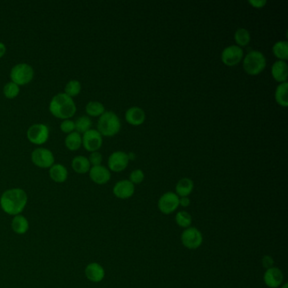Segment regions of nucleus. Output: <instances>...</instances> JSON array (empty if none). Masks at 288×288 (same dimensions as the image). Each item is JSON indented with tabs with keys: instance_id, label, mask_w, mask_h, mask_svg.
<instances>
[{
	"instance_id": "58836bf2",
	"label": "nucleus",
	"mask_w": 288,
	"mask_h": 288,
	"mask_svg": "<svg viewBox=\"0 0 288 288\" xmlns=\"http://www.w3.org/2000/svg\"><path fill=\"white\" fill-rule=\"evenodd\" d=\"M128 160H134L135 159V154H134V152H129L128 154Z\"/></svg>"
},
{
	"instance_id": "6e6552de",
	"label": "nucleus",
	"mask_w": 288,
	"mask_h": 288,
	"mask_svg": "<svg viewBox=\"0 0 288 288\" xmlns=\"http://www.w3.org/2000/svg\"><path fill=\"white\" fill-rule=\"evenodd\" d=\"M32 160L36 167L48 168L54 164V156L52 151L46 148H37L32 153Z\"/></svg>"
},
{
	"instance_id": "5701e85b",
	"label": "nucleus",
	"mask_w": 288,
	"mask_h": 288,
	"mask_svg": "<svg viewBox=\"0 0 288 288\" xmlns=\"http://www.w3.org/2000/svg\"><path fill=\"white\" fill-rule=\"evenodd\" d=\"M11 227L17 234H25L29 229L28 220L21 215L15 216L11 223Z\"/></svg>"
},
{
	"instance_id": "aec40b11",
	"label": "nucleus",
	"mask_w": 288,
	"mask_h": 288,
	"mask_svg": "<svg viewBox=\"0 0 288 288\" xmlns=\"http://www.w3.org/2000/svg\"><path fill=\"white\" fill-rule=\"evenodd\" d=\"M193 190V182L190 178L183 177L178 181L176 185V192L177 196L188 197Z\"/></svg>"
},
{
	"instance_id": "9b49d317",
	"label": "nucleus",
	"mask_w": 288,
	"mask_h": 288,
	"mask_svg": "<svg viewBox=\"0 0 288 288\" xmlns=\"http://www.w3.org/2000/svg\"><path fill=\"white\" fill-rule=\"evenodd\" d=\"M128 154L125 151H118L112 152L108 157V168L114 173H120L128 167Z\"/></svg>"
},
{
	"instance_id": "20e7f679",
	"label": "nucleus",
	"mask_w": 288,
	"mask_h": 288,
	"mask_svg": "<svg viewBox=\"0 0 288 288\" xmlns=\"http://www.w3.org/2000/svg\"><path fill=\"white\" fill-rule=\"evenodd\" d=\"M242 68L249 76H259L266 68V58L260 51L253 50L242 59Z\"/></svg>"
},
{
	"instance_id": "cd10ccee",
	"label": "nucleus",
	"mask_w": 288,
	"mask_h": 288,
	"mask_svg": "<svg viewBox=\"0 0 288 288\" xmlns=\"http://www.w3.org/2000/svg\"><path fill=\"white\" fill-rule=\"evenodd\" d=\"M76 130L79 134H85V132L92 129V121L87 116H81L75 122Z\"/></svg>"
},
{
	"instance_id": "b1692460",
	"label": "nucleus",
	"mask_w": 288,
	"mask_h": 288,
	"mask_svg": "<svg viewBox=\"0 0 288 288\" xmlns=\"http://www.w3.org/2000/svg\"><path fill=\"white\" fill-rule=\"evenodd\" d=\"M272 52L278 60L287 61L288 59V43L287 41H278L272 47Z\"/></svg>"
},
{
	"instance_id": "4468645a",
	"label": "nucleus",
	"mask_w": 288,
	"mask_h": 288,
	"mask_svg": "<svg viewBox=\"0 0 288 288\" xmlns=\"http://www.w3.org/2000/svg\"><path fill=\"white\" fill-rule=\"evenodd\" d=\"M89 175L94 183L100 185L108 183L111 178V173L109 169L102 165L91 167L89 171Z\"/></svg>"
},
{
	"instance_id": "39448f33",
	"label": "nucleus",
	"mask_w": 288,
	"mask_h": 288,
	"mask_svg": "<svg viewBox=\"0 0 288 288\" xmlns=\"http://www.w3.org/2000/svg\"><path fill=\"white\" fill-rule=\"evenodd\" d=\"M34 77V69L27 64H18L10 71L11 81L16 85H25L32 81Z\"/></svg>"
},
{
	"instance_id": "412c9836",
	"label": "nucleus",
	"mask_w": 288,
	"mask_h": 288,
	"mask_svg": "<svg viewBox=\"0 0 288 288\" xmlns=\"http://www.w3.org/2000/svg\"><path fill=\"white\" fill-rule=\"evenodd\" d=\"M72 168L77 174H85L91 169V163L87 157L78 156L73 159Z\"/></svg>"
},
{
	"instance_id": "bb28decb",
	"label": "nucleus",
	"mask_w": 288,
	"mask_h": 288,
	"mask_svg": "<svg viewBox=\"0 0 288 288\" xmlns=\"http://www.w3.org/2000/svg\"><path fill=\"white\" fill-rule=\"evenodd\" d=\"M85 112L91 117H100L106 111H105L104 105L101 102L93 101L87 103L85 107Z\"/></svg>"
},
{
	"instance_id": "f704fd0d",
	"label": "nucleus",
	"mask_w": 288,
	"mask_h": 288,
	"mask_svg": "<svg viewBox=\"0 0 288 288\" xmlns=\"http://www.w3.org/2000/svg\"><path fill=\"white\" fill-rule=\"evenodd\" d=\"M249 3L256 9H262L267 4L266 0H249Z\"/></svg>"
},
{
	"instance_id": "f257e3e1",
	"label": "nucleus",
	"mask_w": 288,
	"mask_h": 288,
	"mask_svg": "<svg viewBox=\"0 0 288 288\" xmlns=\"http://www.w3.org/2000/svg\"><path fill=\"white\" fill-rule=\"evenodd\" d=\"M28 197L26 192L21 189H11L8 190L2 194L0 198V206L4 212L17 216L23 211Z\"/></svg>"
},
{
	"instance_id": "e433bc0d",
	"label": "nucleus",
	"mask_w": 288,
	"mask_h": 288,
	"mask_svg": "<svg viewBox=\"0 0 288 288\" xmlns=\"http://www.w3.org/2000/svg\"><path fill=\"white\" fill-rule=\"evenodd\" d=\"M179 205L181 207H188L190 205V200L188 197H181L179 199Z\"/></svg>"
},
{
	"instance_id": "f03ea898",
	"label": "nucleus",
	"mask_w": 288,
	"mask_h": 288,
	"mask_svg": "<svg viewBox=\"0 0 288 288\" xmlns=\"http://www.w3.org/2000/svg\"><path fill=\"white\" fill-rule=\"evenodd\" d=\"M49 110L56 118L65 120L76 114V105L72 97L65 93H59L51 100Z\"/></svg>"
},
{
	"instance_id": "7c9ffc66",
	"label": "nucleus",
	"mask_w": 288,
	"mask_h": 288,
	"mask_svg": "<svg viewBox=\"0 0 288 288\" xmlns=\"http://www.w3.org/2000/svg\"><path fill=\"white\" fill-rule=\"evenodd\" d=\"M176 222L181 227L188 228L192 223V216L187 211H179L176 215Z\"/></svg>"
},
{
	"instance_id": "f8f14e48",
	"label": "nucleus",
	"mask_w": 288,
	"mask_h": 288,
	"mask_svg": "<svg viewBox=\"0 0 288 288\" xmlns=\"http://www.w3.org/2000/svg\"><path fill=\"white\" fill-rule=\"evenodd\" d=\"M179 206V197L173 192H167L160 197L158 201V208L166 215L174 212Z\"/></svg>"
},
{
	"instance_id": "a211bd4d",
	"label": "nucleus",
	"mask_w": 288,
	"mask_h": 288,
	"mask_svg": "<svg viewBox=\"0 0 288 288\" xmlns=\"http://www.w3.org/2000/svg\"><path fill=\"white\" fill-rule=\"evenodd\" d=\"M85 273L89 281L92 282H100L105 276L104 269L98 263H92L87 265Z\"/></svg>"
},
{
	"instance_id": "1a4fd4ad",
	"label": "nucleus",
	"mask_w": 288,
	"mask_h": 288,
	"mask_svg": "<svg viewBox=\"0 0 288 288\" xmlns=\"http://www.w3.org/2000/svg\"><path fill=\"white\" fill-rule=\"evenodd\" d=\"M102 135L96 129H90L82 136V145L90 152L98 151L102 147Z\"/></svg>"
},
{
	"instance_id": "6ab92c4d",
	"label": "nucleus",
	"mask_w": 288,
	"mask_h": 288,
	"mask_svg": "<svg viewBox=\"0 0 288 288\" xmlns=\"http://www.w3.org/2000/svg\"><path fill=\"white\" fill-rule=\"evenodd\" d=\"M49 174L56 183H64L68 178V170L62 164H53L50 167Z\"/></svg>"
},
{
	"instance_id": "9d476101",
	"label": "nucleus",
	"mask_w": 288,
	"mask_h": 288,
	"mask_svg": "<svg viewBox=\"0 0 288 288\" xmlns=\"http://www.w3.org/2000/svg\"><path fill=\"white\" fill-rule=\"evenodd\" d=\"M181 240L187 249H196L202 244L203 237L197 228L188 227L181 236Z\"/></svg>"
},
{
	"instance_id": "c85d7f7f",
	"label": "nucleus",
	"mask_w": 288,
	"mask_h": 288,
	"mask_svg": "<svg viewBox=\"0 0 288 288\" xmlns=\"http://www.w3.org/2000/svg\"><path fill=\"white\" fill-rule=\"evenodd\" d=\"M64 90H65L64 93L66 95H68L73 98L74 96H78L81 92V84L78 80H72L66 84Z\"/></svg>"
},
{
	"instance_id": "ddd939ff",
	"label": "nucleus",
	"mask_w": 288,
	"mask_h": 288,
	"mask_svg": "<svg viewBox=\"0 0 288 288\" xmlns=\"http://www.w3.org/2000/svg\"><path fill=\"white\" fill-rule=\"evenodd\" d=\"M125 120L128 125L132 126H140L144 124L146 115L142 108L134 106L128 108L125 112Z\"/></svg>"
},
{
	"instance_id": "dca6fc26",
	"label": "nucleus",
	"mask_w": 288,
	"mask_h": 288,
	"mask_svg": "<svg viewBox=\"0 0 288 288\" xmlns=\"http://www.w3.org/2000/svg\"><path fill=\"white\" fill-rule=\"evenodd\" d=\"M272 78L278 83L288 82V65L287 61L277 60L272 66Z\"/></svg>"
},
{
	"instance_id": "0eeeda50",
	"label": "nucleus",
	"mask_w": 288,
	"mask_h": 288,
	"mask_svg": "<svg viewBox=\"0 0 288 288\" xmlns=\"http://www.w3.org/2000/svg\"><path fill=\"white\" fill-rule=\"evenodd\" d=\"M243 57L244 52L242 48L237 45H231L223 50L221 54V60L225 65L233 67L238 65L239 63L242 61Z\"/></svg>"
},
{
	"instance_id": "2eb2a0df",
	"label": "nucleus",
	"mask_w": 288,
	"mask_h": 288,
	"mask_svg": "<svg viewBox=\"0 0 288 288\" xmlns=\"http://www.w3.org/2000/svg\"><path fill=\"white\" fill-rule=\"evenodd\" d=\"M113 193L115 196L125 200L130 198L134 193V184L129 180L118 181L113 187Z\"/></svg>"
},
{
	"instance_id": "ea45409f",
	"label": "nucleus",
	"mask_w": 288,
	"mask_h": 288,
	"mask_svg": "<svg viewBox=\"0 0 288 288\" xmlns=\"http://www.w3.org/2000/svg\"><path fill=\"white\" fill-rule=\"evenodd\" d=\"M282 288H288V283H286L285 285L282 286Z\"/></svg>"
},
{
	"instance_id": "393cba45",
	"label": "nucleus",
	"mask_w": 288,
	"mask_h": 288,
	"mask_svg": "<svg viewBox=\"0 0 288 288\" xmlns=\"http://www.w3.org/2000/svg\"><path fill=\"white\" fill-rule=\"evenodd\" d=\"M234 40L237 43V46L242 48L249 45L251 41V36L248 30L243 27H240L234 33Z\"/></svg>"
},
{
	"instance_id": "a878e982",
	"label": "nucleus",
	"mask_w": 288,
	"mask_h": 288,
	"mask_svg": "<svg viewBox=\"0 0 288 288\" xmlns=\"http://www.w3.org/2000/svg\"><path fill=\"white\" fill-rule=\"evenodd\" d=\"M64 142L66 147L68 148L69 151H77L82 145V136L76 131H74L67 135Z\"/></svg>"
},
{
	"instance_id": "473e14b6",
	"label": "nucleus",
	"mask_w": 288,
	"mask_h": 288,
	"mask_svg": "<svg viewBox=\"0 0 288 288\" xmlns=\"http://www.w3.org/2000/svg\"><path fill=\"white\" fill-rule=\"evenodd\" d=\"M60 128L61 130L65 133V134H70L74 132V130L76 129V125H75V122L70 120V119H65L61 123L60 125Z\"/></svg>"
},
{
	"instance_id": "c756f323",
	"label": "nucleus",
	"mask_w": 288,
	"mask_h": 288,
	"mask_svg": "<svg viewBox=\"0 0 288 288\" xmlns=\"http://www.w3.org/2000/svg\"><path fill=\"white\" fill-rule=\"evenodd\" d=\"M20 93V86L10 81L3 86V95L8 99H14Z\"/></svg>"
},
{
	"instance_id": "2f4dec72",
	"label": "nucleus",
	"mask_w": 288,
	"mask_h": 288,
	"mask_svg": "<svg viewBox=\"0 0 288 288\" xmlns=\"http://www.w3.org/2000/svg\"><path fill=\"white\" fill-rule=\"evenodd\" d=\"M144 179V174L141 169H135V170L131 172L129 175V181L133 184H140L142 183Z\"/></svg>"
},
{
	"instance_id": "c9c22d12",
	"label": "nucleus",
	"mask_w": 288,
	"mask_h": 288,
	"mask_svg": "<svg viewBox=\"0 0 288 288\" xmlns=\"http://www.w3.org/2000/svg\"><path fill=\"white\" fill-rule=\"evenodd\" d=\"M262 265L267 270L272 268V267H273V265H274V259L271 256H265L262 259Z\"/></svg>"
},
{
	"instance_id": "72a5a7b5",
	"label": "nucleus",
	"mask_w": 288,
	"mask_h": 288,
	"mask_svg": "<svg viewBox=\"0 0 288 288\" xmlns=\"http://www.w3.org/2000/svg\"><path fill=\"white\" fill-rule=\"evenodd\" d=\"M89 161L93 167L100 166L102 162V155L99 151L92 152L88 158Z\"/></svg>"
},
{
	"instance_id": "4be33fe9",
	"label": "nucleus",
	"mask_w": 288,
	"mask_h": 288,
	"mask_svg": "<svg viewBox=\"0 0 288 288\" xmlns=\"http://www.w3.org/2000/svg\"><path fill=\"white\" fill-rule=\"evenodd\" d=\"M288 82L279 84L276 89H275V102H277V104L280 105L281 107H283V108H287L288 106Z\"/></svg>"
},
{
	"instance_id": "f3484780",
	"label": "nucleus",
	"mask_w": 288,
	"mask_h": 288,
	"mask_svg": "<svg viewBox=\"0 0 288 288\" xmlns=\"http://www.w3.org/2000/svg\"><path fill=\"white\" fill-rule=\"evenodd\" d=\"M265 285L271 288H278L283 282V274L280 269L272 267L265 272L264 275Z\"/></svg>"
},
{
	"instance_id": "423d86ee",
	"label": "nucleus",
	"mask_w": 288,
	"mask_h": 288,
	"mask_svg": "<svg viewBox=\"0 0 288 288\" xmlns=\"http://www.w3.org/2000/svg\"><path fill=\"white\" fill-rule=\"evenodd\" d=\"M27 139L31 143L37 145L45 144L49 138V128L43 124H35L27 130Z\"/></svg>"
},
{
	"instance_id": "4c0bfd02",
	"label": "nucleus",
	"mask_w": 288,
	"mask_h": 288,
	"mask_svg": "<svg viewBox=\"0 0 288 288\" xmlns=\"http://www.w3.org/2000/svg\"><path fill=\"white\" fill-rule=\"evenodd\" d=\"M6 52V46L3 43H0V59L3 58Z\"/></svg>"
},
{
	"instance_id": "7ed1b4c3",
	"label": "nucleus",
	"mask_w": 288,
	"mask_h": 288,
	"mask_svg": "<svg viewBox=\"0 0 288 288\" xmlns=\"http://www.w3.org/2000/svg\"><path fill=\"white\" fill-rule=\"evenodd\" d=\"M121 121L118 115L112 111L105 112L99 117L97 129L105 137H112L121 129Z\"/></svg>"
}]
</instances>
